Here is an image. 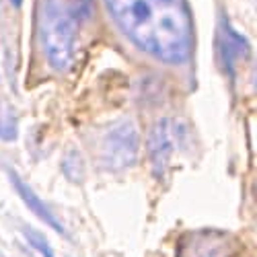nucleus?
<instances>
[{
  "label": "nucleus",
  "mask_w": 257,
  "mask_h": 257,
  "mask_svg": "<svg viewBox=\"0 0 257 257\" xmlns=\"http://www.w3.org/2000/svg\"><path fill=\"white\" fill-rule=\"evenodd\" d=\"M115 25L142 50L165 64H183L194 48V23L185 0H105Z\"/></svg>",
  "instance_id": "f257e3e1"
},
{
  "label": "nucleus",
  "mask_w": 257,
  "mask_h": 257,
  "mask_svg": "<svg viewBox=\"0 0 257 257\" xmlns=\"http://www.w3.org/2000/svg\"><path fill=\"white\" fill-rule=\"evenodd\" d=\"M76 23L66 0H37L35 31L41 52L56 72H68L74 62Z\"/></svg>",
  "instance_id": "f03ea898"
},
{
  "label": "nucleus",
  "mask_w": 257,
  "mask_h": 257,
  "mask_svg": "<svg viewBox=\"0 0 257 257\" xmlns=\"http://www.w3.org/2000/svg\"><path fill=\"white\" fill-rule=\"evenodd\" d=\"M138 151L140 134L134 121H119L103 134L99 146V159L107 171H123L136 163Z\"/></svg>",
  "instance_id": "7ed1b4c3"
},
{
  "label": "nucleus",
  "mask_w": 257,
  "mask_h": 257,
  "mask_svg": "<svg viewBox=\"0 0 257 257\" xmlns=\"http://www.w3.org/2000/svg\"><path fill=\"white\" fill-rule=\"evenodd\" d=\"M148 148V159H151L153 171L157 177H163L171 165V157L175 151V123L171 119H161L157 121L151 132H148L146 140Z\"/></svg>",
  "instance_id": "20e7f679"
},
{
  "label": "nucleus",
  "mask_w": 257,
  "mask_h": 257,
  "mask_svg": "<svg viewBox=\"0 0 257 257\" xmlns=\"http://www.w3.org/2000/svg\"><path fill=\"white\" fill-rule=\"evenodd\" d=\"M230 241L224 232L206 230L191 234V241H183L179 257H228Z\"/></svg>",
  "instance_id": "39448f33"
},
{
  "label": "nucleus",
  "mask_w": 257,
  "mask_h": 257,
  "mask_svg": "<svg viewBox=\"0 0 257 257\" xmlns=\"http://www.w3.org/2000/svg\"><path fill=\"white\" fill-rule=\"evenodd\" d=\"M245 54H247V39L239 35L228 23H222L218 33V60L228 76L234 74V64Z\"/></svg>",
  "instance_id": "423d86ee"
},
{
  "label": "nucleus",
  "mask_w": 257,
  "mask_h": 257,
  "mask_svg": "<svg viewBox=\"0 0 257 257\" xmlns=\"http://www.w3.org/2000/svg\"><path fill=\"white\" fill-rule=\"evenodd\" d=\"M9 175H11V183L15 185L19 198L25 202V206L35 214V216H37L41 222H46L48 226H52L56 232H64V226L60 224V220H58V218L54 216V214H52V210L46 206V202L41 200V198L35 194V191H33V189H31L23 179H21L17 173H13V171H11Z\"/></svg>",
  "instance_id": "0eeeda50"
},
{
  "label": "nucleus",
  "mask_w": 257,
  "mask_h": 257,
  "mask_svg": "<svg viewBox=\"0 0 257 257\" xmlns=\"http://www.w3.org/2000/svg\"><path fill=\"white\" fill-rule=\"evenodd\" d=\"M19 134V119L13 105L7 99H0V140L11 142Z\"/></svg>",
  "instance_id": "6e6552de"
},
{
  "label": "nucleus",
  "mask_w": 257,
  "mask_h": 257,
  "mask_svg": "<svg viewBox=\"0 0 257 257\" xmlns=\"http://www.w3.org/2000/svg\"><path fill=\"white\" fill-rule=\"evenodd\" d=\"M62 171L70 181H80L84 175V165L76 151H68V155L62 161Z\"/></svg>",
  "instance_id": "1a4fd4ad"
},
{
  "label": "nucleus",
  "mask_w": 257,
  "mask_h": 257,
  "mask_svg": "<svg viewBox=\"0 0 257 257\" xmlns=\"http://www.w3.org/2000/svg\"><path fill=\"white\" fill-rule=\"evenodd\" d=\"M25 237H27L29 245H31L35 251H39V253H41V257H54V251H52V247H50V245L44 241V237H41L39 232L25 228Z\"/></svg>",
  "instance_id": "9d476101"
},
{
  "label": "nucleus",
  "mask_w": 257,
  "mask_h": 257,
  "mask_svg": "<svg viewBox=\"0 0 257 257\" xmlns=\"http://www.w3.org/2000/svg\"><path fill=\"white\" fill-rule=\"evenodd\" d=\"M68 7L76 21H84V19H89L93 11V0H72V3H68Z\"/></svg>",
  "instance_id": "9b49d317"
},
{
  "label": "nucleus",
  "mask_w": 257,
  "mask_h": 257,
  "mask_svg": "<svg viewBox=\"0 0 257 257\" xmlns=\"http://www.w3.org/2000/svg\"><path fill=\"white\" fill-rule=\"evenodd\" d=\"M11 5H13L15 9H21V5H23V0H11Z\"/></svg>",
  "instance_id": "f8f14e48"
}]
</instances>
